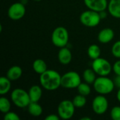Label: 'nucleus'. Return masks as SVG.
Returning a JSON list of instances; mask_svg holds the SVG:
<instances>
[{
  "mask_svg": "<svg viewBox=\"0 0 120 120\" xmlns=\"http://www.w3.org/2000/svg\"><path fill=\"white\" fill-rule=\"evenodd\" d=\"M61 76L54 70H47L39 75L41 86L47 91H55L61 86Z\"/></svg>",
  "mask_w": 120,
  "mask_h": 120,
  "instance_id": "1",
  "label": "nucleus"
},
{
  "mask_svg": "<svg viewBox=\"0 0 120 120\" xmlns=\"http://www.w3.org/2000/svg\"><path fill=\"white\" fill-rule=\"evenodd\" d=\"M93 86L96 92L101 95H108L112 92L115 86L114 81L108 76H99L96 78Z\"/></svg>",
  "mask_w": 120,
  "mask_h": 120,
  "instance_id": "2",
  "label": "nucleus"
},
{
  "mask_svg": "<svg viewBox=\"0 0 120 120\" xmlns=\"http://www.w3.org/2000/svg\"><path fill=\"white\" fill-rule=\"evenodd\" d=\"M11 99L12 103L20 108H27L31 103L28 92L20 88L15 89L11 91Z\"/></svg>",
  "mask_w": 120,
  "mask_h": 120,
  "instance_id": "3",
  "label": "nucleus"
},
{
  "mask_svg": "<svg viewBox=\"0 0 120 120\" xmlns=\"http://www.w3.org/2000/svg\"><path fill=\"white\" fill-rule=\"evenodd\" d=\"M69 41V33L68 30L62 26L56 27L51 34L53 44L58 48H63L68 45Z\"/></svg>",
  "mask_w": 120,
  "mask_h": 120,
  "instance_id": "4",
  "label": "nucleus"
},
{
  "mask_svg": "<svg viewBox=\"0 0 120 120\" xmlns=\"http://www.w3.org/2000/svg\"><path fill=\"white\" fill-rule=\"evenodd\" d=\"M79 20L83 25L88 27H94L99 25L102 19L99 12L89 9L81 13Z\"/></svg>",
  "mask_w": 120,
  "mask_h": 120,
  "instance_id": "5",
  "label": "nucleus"
},
{
  "mask_svg": "<svg viewBox=\"0 0 120 120\" xmlns=\"http://www.w3.org/2000/svg\"><path fill=\"white\" fill-rule=\"evenodd\" d=\"M81 82V77L75 71L67 72L61 76V86L64 89H77Z\"/></svg>",
  "mask_w": 120,
  "mask_h": 120,
  "instance_id": "6",
  "label": "nucleus"
},
{
  "mask_svg": "<svg viewBox=\"0 0 120 120\" xmlns=\"http://www.w3.org/2000/svg\"><path fill=\"white\" fill-rule=\"evenodd\" d=\"M91 68L98 76H108L112 70V66L110 63L105 58L101 57L93 60Z\"/></svg>",
  "mask_w": 120,
  "mask_h": 120,
  "instance_id": "7",
  "label": "nucleus"
},
{
  "mask_svg": "<svg viewBox=\"0 0 120 120\" xmlns=\"http://www.w3.org/2000/svg\"><path fill=\"white\" fill-rule=\"evenodd\" d=\"M75 108L72 101L63 100L58 106V115L62 120H70L73 117Z\"/></svg>",
  "mask_w": 120,
  "mask_h": 120,
  "instance_id": "8",
  "label": "nucleus"
},
{
  "mask_svg": "<svg viewBox=\"0 0 120 120\" xmlns=\"http://www.w3.org/2000/svg\"><path fill=\"white\" fill-rule=\"evenodd\" d=\"M109 103L105 95L96 96L92 101V110L96 115H101L106 112L108 109Z\"/></svg>",
  "mask_w": 120,
  "mask_h": 120,
  "instance_id": "9",
  "label": "nucleus"
},
{
  "mask_svg": "<svg viewBox=\"0 0 120 120\" xmlns=\"http://www.w3.org/2000/svg\"><path fill=\"white\" fill-rule=\"evenodd\" d=\"M26 8L22 2H15L12 4L8 9V16L13 20H18L24 17Z\"/></svg>",
  "mask_w": 120,
  "mask_h": 120,
  "instance_id": "10",
  "label": "nucleus"
},
{
  "mask_svg": "<svg viewBox=\"0 0 120 120\" xmlns=\"http://www.w3.org/2000/svg\"><path fill=\"white\" fill-rule=\"evenodd\" d=\"M85 6L91 10L101 12L108 8V0H84Z\"/></svg>",
  "mask_w": 120,
  "mask_h": 120,
  "instance_id": "11",
  "label": "nucleus"
},
{
  "mask_svg": "<svg viewBox=\"0 0 120 120\" xmlns=\"http://www.w3.org/2000/svg\"><path fill=\"white\" fill-rule=\"evenodd\" d=\"M115 37V32L112 29L106 27L101 30L98 34V40L101 44L110 43Z\"/></svg>",
  "mask_w": 120,
  "mask_h": 120,
  "instance_id": "12",
  "label": "nucleus"
},
{
  "mask_svg": "<svg viewBox=\"0 0 120 120\" xmlns=\"http://www.w3.org/2000/svg\"><path fill=\"white\" fill-rule=\"evenodd\" d=\"M58 58L59 63L63 65L70 64L72 58L71 51L66 46L60 48V50L58 53Z\"/></svg>",
  "mask_w": 120,
  "mask_h": 120,
  "instance_id": "13",
  "label": "nucleus"
},
{
  "mask_svg": "<svg viewBox=\"0 0 120 120\" xmlns=\"http://www.w3.org/2000/svg\"><path fill=\"white\" fill-rule=\"evenodd\" d=\"M107 9L112 17L120 18V0H110Z\"/></svg>",
  "mask_w": 120,
  "mask_h": 120,
  "instance_id": "14",
  "label": "nucleus"
},
{
  "mask_svg": "<svg viewBox=\"0 0 120 120\" xmlns=\"http://www.w3.org/2000/svg\"><path fill=\"white\" fill-rule=\"evenodd\" d=\"M31 102H39L42 96V89L39 85H32L28 91Z\"/></svg>",
  "mask_w": 120,
  "mask_h": 120,
  "instance_id": "15",
  "label": "nucleus"
},
{
  "mask_svg": "<svg viewBox=\"0 0 120 120\" xmlns=\"http://www.w3.org/2000/svg\"><path fill=\"white\" fill-rule=\"evenodd\" d=\"M22 75V70L20 66L18 65H13L6 72V77L11 81L18 80L21 77Z\"/></svg>",
  "mask_w": 120,
  "mask_h": 120,
  "instance_id": "16",
  "label": "nucleus"
},
{
  "mask_svg": "<svg viewBox=\"0 0 120 120\" xmlns=\"http://www.w3.org/2000/svg\"><path fill=\"white\" fill-rule=\"evenodd\" d=\"M27 111L31 116L37 117L41 115L43 109L38 102H31L27 106Z\"/></svg>",
  "mask_w": 120,
  "mask_h": 120,
  "instance_id": "17",
  "label": "nucleus"
},
{
  "mask_svg": "<svg viewBox=\"0 0 120 120\" xmlns=\"http://www.w3.org/2000/svg\"><path fill=\"white\" fill-rule=\"evenodd\" d=\"M32 68L34 71L39 75L48 70L46 62L44 60L40 59V58H38L34 60L32 63Z\"/></svg>",
  "mask_w": 120,
  "mask_h": 120,
  "instance_id": "18",
  "label": "nucleus"
},
{
  "mask_svg": "<svg viewBox=\"0 0 120 120\" xmlns=\"http://www.w3.org/2000/svg\"><path fill=\"white\" fill-rule=\"evenodd\" d=\"M11 82L6 76L0 78V95L4 96L8 94L11 88Z\"/></svg>",
  "mask_w": 120,
  "mask_h": 120,
  "instance_id": "19",
  "label": "nucleus"
},
{
  "mask_svg": "<svg viewBox=\"0 0 120 120\" xmlns=\"http://www.w3.org/2000/svg\"><path fill=\"white\" fill-rule=\"evenodd\" d=\"M96 75V73L92 68H87L83 72L82 77L85 82L89 84H93L97 78Z\"/></svg>",
  "mask_w": 120,
  "mask_h": 120,
  "instance_id": "20",
  "label": "nucleus"
},
{
  "mask_svg": "<svg viewBox=\"0 0 120 120\" xmlns=\"http://www.w3.org/2000/svg\"><path fill=\"white\" fill-rule=\"evenodd\" d=\"M101 49L97 44H91L88 47L87 55L92 60L101 57Z\"/></svg>",
  "mask_w": 120,
  "mask_h": 120,
  "instance_id": "21",
  "label": "nucleus"
},
{
  "mask_svg": "<svg viewBox=\"0 0 120 120\" xmlns=\"http://www.w3.org/2000/svg\"><path fill=\"white\" fill-rule=\"evenodd\" d=\"M86 98L85 96L79 94L75 96L72 99V103L76 108H83L86 104Z\"/></svg>",
  "mask_w": 120,
  "mask_h": 120,
  "instance_id": "22",
  "label": "nucleus"
},
{
  "mask_svg": "<svg viewBox=\"0 0 120 120\" xmlns=\"http://www.w3.org/2000/svg\"><path fill=\"white\" fill-rule=\"evenodd\" d=\"M77 89L79 94H81V95H83L85 96H89L91 92V89L90 84L85 82H81V84L77 86Z\"/></svg>",
  "mask_w": 120,
  "mask_h": 120,
  "instance_id": "23",
  "label": "nucleus"
},
{
  "mask_svg": "<svg viewBox=\"0 0 120 120\" xmlns=\"http://www.w3.org/2000/svg\"><path fill=\"white\" fill-rule=\"evenodd\" d=\"M11 107V105L10 101L7 98L1 96L0 98V111L5 114L10 111Z\"/></svg>",
  "mask_w": 120,
  "mask_h": 120,
  "instance_id": "24",
  "label": "nucleus"
},
{
  "mask_svg": "<svg viewBox=\"0 0 120 120\" xmlns=\"http://www.w3.org/2000/svg\"><path fill=\"white\" fill-rule=\"evenodd\" d=\"M111 52L113 56L117 58H120V40L114 43L111 49Z\"/></svg>",
  "mask_w": 120,
  "mask_h": 120,
  "instance_id": "25",
  "label": "nucleus"
},
{
  "mask_svg": "<svg viewBox=\"0 0 120 120\" xmlns=\"http://www.w3.org/2000/svg\"><path fill=\"white\" fill-rule=\"evenodd\" d=\"M110 117L113 120H120V106H115L111 109Z\"/></svg>",
  "mask_w": 120,
  "mask_h": 120,
  "instance_id": "26",
  "label": "nucleus"
},
{
  "mask_svg": "<svg viewBox=\"0 0 120 120\" xmlns=\"http://www.w3.org/2000/svg\"><path fill=\"white\" fill-rule=\"evenodd\" d=\"M4 120H20V117L19 115L14 112H8L4 114Z\"/></svg>",
  "mask_w": 120,
  "mask_h": 120,
  "instance_id": "27",
  "label": "nucleus"
},
{
  "mask_svg": "<svg viewBox=\"0 0 120 120\" xmlns=\"http://www.w3.org/2000/svg\"><path fill=\"white\" fill-rule=\"evenodd\" d=\"M112 70L116 75H120V59L117 60L112 65Z\"/></svg>",
  "mask_w": 120,
  "mask_h": 120,
  "instance_id": "28",
  "label": "nucleus"
},
{
  "mask_svg": "<svg viewBox=\"0 0 120 120\" xmlns=\"http://www.w3.org/2000/svg\"><path fill=\"white\" fill-rule=\"evenodd\" d=\"M60 119V117H59L58 115H56V114H50L49 115H47L45 117V120H59Z\"/></svg>",
  "mask_w": 120,
  "mask_h": 120,
  "instance_id": "29",
  "label": "nucleus"
},
{
  "mask_svg": "<svg viewBox=\"0 0 120 120\" xmlns=\"http://www.w3.org/2000/svg\"><path fill=\"white\" fill-rule=\"evenodd\" d=\"M114 84L115 87L120 89V75H117L114 79Z\"/></svg>",
  "mask_w": 120,
  "mask_h": 120,
  "instance_id": "30",
  "label": "nucleus"
},
{
  "mask_svg": "<svg viewBox=\"0 0 120 120\" xmlns=\"http://www.w3.org/2000/svg\"><path fill=\"white\" fill-rule=\"evenodd\" d=\"M99 14H100V16H101V18L102 20H103V19H105V18L107 17V15H108V13H106L105 10L99 12Z\"/></svg>",
  "mask_w": 120,
  "mask_h": 120,
  "instance_id": "31",
  "label": "nucleus"
},
{
  "mask_svg": "<svg viewBox=\"0 0 120 120\" xmlns=\"http://www.w3.org/2000/svg\"><path fill=\"white\" fill-rule=\"evenodd\" d=\"M117 99L120 103V89H119V90L117 93Z\"/></svg>",
  "mask_w": 120,
  "mask_h": 120,
  "instance_id": "32",
  "label": "nucleus"
},
{
  "mask_svg": "<svg viewBox=\"0 0 120 120\" xmlns=\"http://www.w3.org/2000/svg\"><path fill=\"white\" fill-rule=\"evenodd\" d=\"M81 120H91V117H82L80 119Z\"/></svg>",
  "mask_w": 120,
  "mask_h": 120,
  "instance_id": "33",
  "label": "nucleus"
},
{
  "mask_svg": "<svg viewBox=\"0 0 120 120\" xmlns=\"http://www.w3.org/2000/svg\"><path fill=\"white\" fill-rule=\"evenodd\" d=\"M34 1H41V0H34Z\"/></svg>",
  "mask_w": 120,
  "mask_h": 120,
  "instance_id": "34",
  "label": "nucleus"
}]
</instances>
